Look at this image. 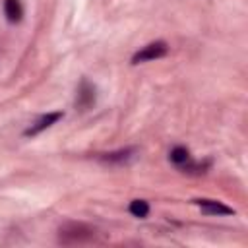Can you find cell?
Listing matches in <instances>:
<instances>
[{"instance_id": "obj_9", "label": "cell", "mask_w": 248, "mask_h": 248, "mask_svg": "<svg viewBox=\"0 0 248 248\" xmlns=\"http://www.w3.org/2000/svg\"><path fill=\"white\" fill-rule=\"evenodd\" d=\"M130 213L134 215V217H140V219H143V217H147V213H149V203L145 202V200H134V202H130Z\"/></svg>"}, {"instance_id": "obj_8", "label": "cell", "mask_w": 248, "mask_h": 248, "mask_svg": "<svg viewBox=\"0 0 248 248\" xmlns=\"http://www.w3.org/2000/svg\"><path fill=\"white\" fill-rule=\"evenodd\" d=\"M169 159L180 169L182 165H186L188 161H190V153H188V149L186 147H182V145H176V147H172L170 149V153H169Z\"/></svg>"}, {"instance_id": "obj_4", "label": "cell", "mask_w": 248, "mask_h": 248, "mask_svg": "<svg viewBox=\"0 0 248 248\" xmlns=\"http://www.w3.org/2000/svg\"><path fill=\"white\" fill-rule=\"evenodd\" d=\"M194 203L205 213V215H232L234 209L225 205L223 202L217 200H194Z\"/></svg>"}, {"instance_id": "obj_2", "label": "cell", "mask_w": 248, "mask_h": 248, "mask_svg": "<svg viewBox=\"0 0 248 248\" xmlns=\"http://www.w3.org/2000/svg\"><path fill=\"white\" fill-rule=\"evenodd\" d=\"M169 46L165 41H155V43H149L145 45L141 50H138L134 56H132V64H140V62H147V60H157V58H163L167 54Z\"/></svg>"}, {"instance_id": "obj_1", "label": "cell", "mask_w": 248, "mask_h": 248, "mask_svg": "<svg viewBox=\"0 0 248 248\" xmlns=\"http://www.w3.org/2000/svg\"><path fill=\"white\" fill-rule=\"evenodd\" d=\"M95 236V231L81 225V223H70V225H64L60 229V242L62 244H83V242H89L93 240Z\"/></svg>"}, {"instance_id": "obj_3", "label": "cell", "mask_w": 248, "mask_h": 248, "mask_svg": "<svg viewBox=\"0 0 248 248\" xmlns=\"http://www.w3.org/2000/svg\"><path fill=\"white\" fill-rule=\"evenodd\" d=\"M62 118V112H46V114H43L41 118H37L25 132H23V136H37V134H41L43 130H46V128H50L52 124H56L58 120Z\"/></svg>"}, {"instance_id": "obj_5", "label": "cell", "mask_w": 248, "mask_h": 248, "mask_svg": "<svg viewBox=\"0 0 248 248\" xmlns=\"http://www.w3.org/2000/svg\"><path fill=\"white\" fill-rule=\"evenodd\" d=\"M95 105V87L89 81H81L79 89H78V99H76V107H79L81 110H87L89 107Z\"/></svg>"}, {"instance_id": "obj_7", "label": "cell", "mask_w": 248, "mask_h": 248, "mask_svg": "<svg viewBox=\"0 0 248 248\" xmlns=\"http://www.w3.org/2000/svg\"><path fill=\"white\" fill-rule=\"evenodd\" d=\"M4 12H6V17H8L12 23L19 21L21 16H23V10H21L19 0H6V2H4Z\"/></svg>"}, {"instance_id": "obj_6", "label": "cell", "mask_w": 248, "mask_h": 248, "mask_svg": "<svg viewBox=\"0 0 248 248\" xmlns=\"http://www.w3.org/2000/svg\"><path fill=\"white\" fill-rule=\"evenodd\" d=\"M134 153H136V149L128 147V149H118V151L103 153L99 159H101L103 163H108V165H124V163H128V161L134 157Z\"/></svg>"}]
</instances>
